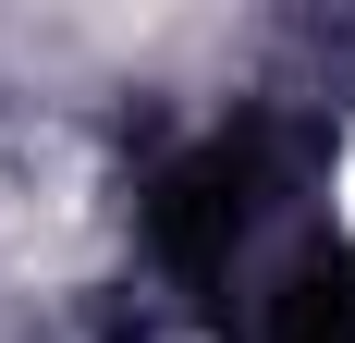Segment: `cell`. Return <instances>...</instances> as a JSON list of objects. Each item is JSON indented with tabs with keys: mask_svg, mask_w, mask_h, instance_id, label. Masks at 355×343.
<instances>
[{
	"mask_svg": "<svg viewBox=\"0 0 355 343\" xmlns=\"http://www.w3.org/2000/svg\"><path fill=\"white\" fill-rule=\"evenodd\" d=\"M343 196H355V172H343Z\"/></svg>",
	"mask_w": 355,
	"mask_h": 343,
	"instance_id": "cell-1",
	"label": "cell"
}]
</instances>
